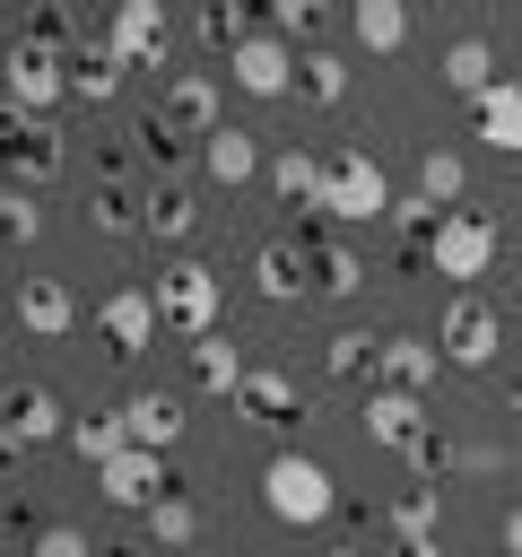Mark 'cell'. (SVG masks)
I'll return each instance as SVG.
<instances>
[{"mask_svg":"<svg viewBox=\"0 0 522 557\" xmlns=\"http://www.w3.org/2000/svg\"><path fill=\"white\" fill-rule=\"evenodd\" d=\"M261 505H270V522H287V531H322V522L339 513V479H331L313 453H270Z\"/></svg>","mask_w":522,"mask_h":557,"instance_id":"1","label":"cell"},{"mask_svg":"<svg viewBox=\"0 0 522 557\" xmlns=\"http://www.w3.org/2000/svg\"><path fill=\"white\" fill-rule=\"evenodd\" d=\"M496 252H505V226H496L487 209H444V218H435V235H426L435 278H452L461 296H470V278H487V270H496Z\"/></svg>","mask_w":522,"mask_h":557,"instance_id":"2","label":"cell"},{"mask_svg":"<svg viewBox=\"0 0 522 557\" xmlns=\"http://www.w3.org/2000/svg\"><path fill=\"white\" fill-rule=\"evenodd\" d=\"M157 313H165L183 339H209V331L226 322V278H217L209 261H165V270H157Z\"/></svg>","mask_w":522,"mask_h":557,"instance_id":"3","label":"cell"},{"mask_svg":"<svg viewBox=\"0 0 522 557\" xmlns=\"http://www.w3.org/2000/svg\"><path fill=\"white\" fill-rule=\"evenodd\" d=\"M365 435H374L383 453H409L418 470H435V461H444V444H435V426H426V400H418V392L374 383V392H365Z\"/></svg>","mask_w":522,"mask_h":557,"instance_id":"4","label":"cell"},{"mask_svg":"<svg viewBox=\"0 0 522 557\" xmlns=\"http://www.w3.org/2000/svg\"><path fill=\"white\" fill-rule=\"evenodd\" d=\"M148 122H157L174 148H183V139H209V131H226V113H217V78H209V70H174Z\"/></svg>","mask_w":522,"mask_h":557,"instance_id":"5","label":"cell"},{"mask_svg":"<svg viewBox=\"0 0 522 557\" xmlns=\"http://www.w3.org/2000/svg\"><path fill=\"white\" fill-rule=\"evenodd\" d=\"M322 218H348V226H365V218H391V183H383V165H374L365 148L331 157V183H322Z\"/></svg>","mask_w":522,"mask_h":557,"instance_id":"6","label":"cell"},{"mask_svg":"<svg viewBox=\"0 0 522 557\" xmlns=\"http://www.w3.org/2000/svg\"><path fill=\"white\" fill-rule=\"evenodd\" d=\"M435 348H444V366H496V348H505V313H496L487 296H452L444 322H435Z\"/></svg>","mask_w":522,"mask_h":557,"instance_id":"7","label":"cell"},{"mask_svg":"<svg viewBox=\"0 0 522 557\" xmlns=\"http://www.w3.org/2000/svg\"><path fill=\"white\" fill-rule=\"evenodd\" d=\"M0 165H9V183H44V174H61V131L44 122V113H17V104H0Z\"/></svg>","mask_w":522,"mask_h":557,"instance_id":"8","label":"cell"},{"mask_svg":"<svg viewBox=\"0 0 522 557\" xmlns=\"http://www.w3.org/2000/svg\"><path fill=\"white\" fill-rule=\"evenodd\" d=\"M70 96V61L44 52V44H9V104L17 113H52Z\"/></svg>","mask_w":522,"mask_h":557,"instance_id":"9","label":"cell"},{"mask_svg":"<svg viewBox=\"0 0 522 557\" xmlns=\"http://www.w3.org/2000/svg\"><path fill=\"white\" fill-rule=\"evenodd\" d=\"M157 287H113L104 305H96V331L113 339V357H148L157 348Z\"/></svg>","mask_w":522,"mask_h":557,"instance_id":"10","label":"cell"},{"mask_svg":"<svg viewBox=\"0 0 522 557\" xmlns=\"http://www.w3.org/2000/svg\"><path fill=\"white\" fill-rule=\"evenodd\" d=\"M96 487H104L113 505H130V513H148L157 496H174V479H165V453H148V444H122V453L96 470Z\"/></svg>","mask_w":522,"mask_h":557,"instance_id":"11","label":"cell"},{"mask_svg":"<svg viewBox=\"0 0 522 557\" xmlns=\"http://www.w3.org/2000/svg\"><path fill=\"white\" fill-rule=\"evenodd\" d=\"M165 35H174V26H165V0H122V9L104 17V44H113L130 70H157V61H165Z\"/></svg>","mask_w":522,"mask_h":557,"instance_id":"12","label":"cell"},{"mask_svg":"<svg viewBox=\"0 0 522 557\" xmlns=\"http://www.w3.org/2000/svg\"><path fill=\"white\" fill-rule=\"evenodd\" d=\"M226 78H235L244 96H287V87H296V44H278V35H244V44L226 52Z\"/></svg>","mask_w":522,"mask_h":557,"instance_id":"13","label":"cell"},{"mask_svg":"<svg viewBox=\"0 0 522 557\" xmlns=\"http://www.w3.org/2000/svg\"><path fill=\"white\" fill-rule=\"evenodd\" d=\"M374 366H383V383H391V392H418V400H426V392H435V374H444V348H435V339H418V331H400V339H383V357H374Z\"/></svg>","mask_w":522,"mask_h":557,"instance_id":"14","label":"cell"},{"mask_svg":"<svg viewBox=\"0 0 522 557\" xmlns=\"http://www.w3.org/2000/svg\"><path fill=\"white\" fill-rule=\"evenodd\" d=\"M235 409H244L252 426H296V418H304V392H296L278 366H252L244 392H235Z\"/></svg>","mask_w":522,"mask_h":557,"instance_id":"15","label":"cell"},{"mask_svg":"<svg viewBox=\"0 0 522 557\" xmlns=\"http://www.w3.org/2000/svg\"><path fill=\"white\" fill-rule=\"evenodd\" d=\"M200 174L235 191V183H252V174H270V165H261V139L226 122V131H209V139H200Z\"/></svg>","mask_w":522,"mask_h":557,"instance_id":"16","label":"cell"},{"mask_svg":"<svg viewBox=\"0 0 522 557\" xmlns=\"http://www.w3.org/2000/svg\"><path fill=\"white\" fill-rule=\"evenodd\" d=\"M17 322L35 339H61V331H78V296L61 278H17Z\"/></svg>","mask_w":522,"mask_h":557,"instance_id":"17","label":"cell"},{"mask_svg":"<svg viewBox=\"0 0 522 557\" xmlns=\"http://www.w3.org/2000/svg\"><path fill=\"white\" fill-rule=\"evenodd\" d=\"M322 183H331V157H313V148L270 157V191H278L287 209H313V218H322Z\"/></svg>","mask_w":522,"mask_h":557,"instance_id":"18","label":"cell"},{"mask_svg":"<svg viewBox=\"0 0 522 557\" xmlns=\"http://www.w3.org/2000/svg\"><path fill=\"white\" fill-rule=\"evenodd\" d=\"M244 374H252V366H244V348H235L226 331L191 339V383H200L209 400H235V392H244Z\"/></svg>","mask_w":522,"mask_h":557,"instance_id":"19","label":"cell"},{"mask_svg":"<svg viewBox=\"0 0 522 557\" xmlns=\"http://www.w3.org/2000/svg\"><path fill=\"white\" fill-rule=\"evenodd\" d=\"M0 426H17L26 444H44V435H70V418H61V400H52L44 383H9V392H0Z\"/></svg>","mask_w":522,"mask_h":557,"instance_id":"20","label":"cell"},{"mask_svg":"<svg viewBox=\"0 0 522 557\" xmlns=\"http://www.w3.org/2000/svg\"><path fill=\"white\" fill-rule=\"evenodd\" d=\"M496 78H505V70H496V44H487V35H461V44H444V87H452V96H470V104H478Z\"/></svg>","mask_w":522,"mask_h":557,"instance_id":"21","label":"cell"},{"mask_svg":"<svg viewBox=\"0 0 522 557\" xmlns=\"http://www.w3.org/2000/svg\"><path fill=\"white\" fill-rule=\"evenodd\" d=\"M122 426H130V444L165 453V444L183 435V400H174V392H130V400H122Z\"/></svg>","mask_w":522,"mask_h":557,"instance_id":"22","label":"cell"},{"mask_svg":"<svg viewBox=\"0 0 522 557\" xmlns=\"http://www.w3.org/2000/svg\"><path fill=\"white\" fill-rule=\"evenodd\" d=\"M122 70H130V61H122V52L104 44V35H87V44L70 52V96H87V104H104V96L122 87Z\"/></svg>","mask_w":522,"mask_h":557,"instance_id":"23","label":"cell"},{"mask_svg":"<svg viewBox=\"0 0 522 557\" xmlns=\"http://www.w3.org/2000/svg\"><path fill=\"white\" fill-rule=\"evenodd\" d=\"M478 139L505 148V157H522V78H496L478 96Z\"/></svg>","mask_w":522,"mask_h":557,"instance_id":"24","label":"cell"},{"mask_svg":"<svg viewBox=\"0 0 522 557\" xmlns=\"http://www.w3.org/2000/svg\"><path fill=\"white\" fill-rule=\"evenodd\" d=\"M252 287H261L270 305H296V296H304V252H296V244H261V252H252Z\"/></svg>","mask_w":522,"mask_h":557,"instance_id":"25","label":"cell"},{"mask_svg":"<svg viewBox=\"0 0 522 557\" xmlns=\"http://www.w3.org/2000/svg\"><path fill=\"white\" fill-rule=\"evenodd\" d=\"M348 26H357L365 52H400V44H409V9H400V0H357Z\"/></svg>","mask_w":522,"mask_h":557,"instance_id":"26","label":"cell"},{"mask_svg":"<svg viewBox=\"0 0 522 557\" xmlns=\"http://www.w3.org/2000/svg\"><path fill=\"white\" fill-rule=\"evenodd\" d=\"M191 218H200V209H191V191H183V183H157V191L139 200V226H148L157 244H183V235H191Z\"/></svg>","mask_w":522,"mask_h":557,"instance_id":"27","label":"cell"},{"mask_svg":"<svg viewBox=\"0 0 522 557\" xmlns=\"http://www.w3.org/2000/svg\"><path fill=\"white\" fill-rule=\"evenodd\" d=\"M296 87H304L313 104H339V96H348V61L322 52V44H304V52H296Z\"/></svg>","mask_w":522,"mask_h":557,"instance_id":"28","label":"cell"},{"mask_svg":"<svg viewBox=\"0 0 522 557\" xmlns=\"http://www.w3.org/2000/svg\"><path fill=\"white\" fill-rule=\"evenodd\" d=\"M122 444H130V426H122V409H113V418H70V453H78L87 470H104V461H113Z\"/></svg>","mask_w":522,"mask_h":557,"instance_id":"29","label":"cell"},{"mask_svg":"<svg viewBox=\"0 0 522 557\" xmlns=\"http://www.w3.org/2000/svg\"><path fill=\"white\" fill-rule=\"evenodd\" d=\"M148 540H157V548H191V540H200V505H191V496H157V505H148Z\"/></svg>","mask_w":522,"mask_h":557,"instance_id":"30","label":"cell"},{"mask_svg":"<svg viewBox=\"0 0 522 557\" xmlns=\"http://www.w3.org/2000/svg\"><path fill=\"white\" fill-rule=\"evenodd\" d=\"M461 183H470V165L452 157V148H426L418 157V200L435 209V200H461Z\"/></svg>","mask_w":522,"mask_h":557,"instance_id":"31","label":"cell"},{"mask_svg":"<svg viewBox=\"0 0 522 557\" xmlns=\"http://www.w3.org/2000/svg\"><path fill=\"white\" fill-rule=\"evenodd\" d=\"M44 235V200L26 183H0V244H35Z\"/></svg>","mask_w":522,"mask_h":557,"instance_id":"32","label":"cell"},{"mask_svg":"<svg viewBox=\"0 0 522 557\" xmlns=\"http://www.w3.org/2000/svg\"><path fill=\"white\" fill-rule=\"evenodd\" d=\"M313 278H322L331 296H357V287H365V261H357L348 244H322V252H313Z\"/></svg>","mask_w":522,"mask_h":557,"instance_id":"33","label":"cell"},{"mask_svg":"<svg viewBox=\"0 0 522 557\" xmlns=\"http://www.w3.org/2000/svg\"><path fill=\"white\" fill-rule=\"evenodd\" d=\"M374 357H383V339H365V331H331V348H322V366H331L339 383H348V374H365Z\"/></svg>","mask_w":522,"mask_h":557,"instance_id":"34","label":"cell"},{"mask_svg":"<svg viewBox=\"0 0 522 557\" xmlns=\"http://www.w3.org/2000/svg\"><path fill=\"white\" fill-rule=\"evenodd\" d=\"M391 531L400 540H435V487H400L391 496Z\"/></svg>","mask_w":522,"mask_h":557,"instance_id":"35","label":"cell"},{"mask_svg":"<svg viewBox=\"0 0 522 557\" xmlns=\"http://www.w3.org/2000/svg\"><path fill=\"white\" fill-rule=\"evenodd\" d=\"M244 35H252V17H244L235 0H209V9H200V44H217V52H235Z\"/></svg>","mask_w":522,"mask_h":557,"instance_id":"36","label":"cell"},{"mask_svg":"<svg viewBox=\"0 0 522 557\" xmlns=\"http://www.w3.org/2000/svg\"><path fill=\"white\" fill-rule=\"evenodd\" d=\"M87 218H96V226H104V235H130V226H139V200H130V191H122V183H104V191H96V200H87Z\"/></svg>","mask_w":522,"mask_h":557,"instance_id":"37","label":"cell"},{"mask_svg":"<svg viewBox=\"0 0 522 557\" xmlns=\"http://www.w3.org/2000/svg\"><path fill=\"white\" fill-rule=\"evenodd\" d=\"M313 26H322V9H313V0H278V9H270V35H278V44H304Z\"/></svg>","mask_w":522,"mask_h":557,"instance_id":"38","label":"cell"},{"mask_svg":"<svg viewBox=\"0 0 522 557\" xmlns=\"http://www.w3.org/2000/svg\"><path fill=\"white\" fill-rule=\"evenodd\" d=\"M26 557H96V548H87V531H70V522H44Z\"/></svg>","mask_w":522,"mask_h":557,"instance_id":"39","label":"cell"},{"mask_svg":"<svg viewBox=\"0 0 522 557\" xmlns=\"http://www.w3.org/2000/svg\"><path fill=\"white\" fill-rule=\"evenodd\" d=\"M505 557H522V505H505Z\"/></svg>","mask_w":522,"mask_h":557,"instance_id":"40","label":"cell"},{"mask_svg":"<svg viewBox=\"0 0 522 557\" xmlns=\"http://www.w3.org/2000/svg\"><path fill=\"white\" fill-rule=\"evenodd\" d=\"M17 453H26V435H17V426H0V470H9Z\"/></svg>","mask_w":522,"mask_h":557,"instance_id":"41","label":"cell"},{"mask_svg":"<svg viewBox=\"0 0 522 557\" xmlns=\"http://www.w3.org/2000/svg\"><path fill=\"white\" fill-rule=\"evenodd\" d=\"M391 557H444V540H400Z\"/></svg>","mask_w":522,"mask_h":557,"instance_id":"42","label":"cell"},{"mask_svg":"<svg viewBox=\"0 0 522 557\" xmlns=\"http://www.w3.org/2000/svg\"><path fill=\"white\" fill-rule=\"evenodd\" d=\"M505 409H513V418H522V366H513V374H505Z\"/></svg>","mask_w":522,"mask_h":557,"instance_id":"43","label":"cell"},{"mask_svg":"<svg viewBox=\"0 0 522 557\" xmlns=\"http://www.w3.org/2000/svg\"><path fill=\"white\" fill-rule=\"evenodd\" d=\"M0 287H9V244H0Z\"/></svg>","mask_w":522,"mask_h":557,"instance_id":"44","label":"cell"},{"mask_svg":"<svg viewBox=\"0 0 522 557\" xmlns=\"http://www.w3.org/2000/svg\"><path fill=\"white\" fill-rule=\"evenodd\" d=\"M331 557H365V548H331Z\"/></svg>","mask_w":522,"mask_h":557,"instance_id":"45","label":"cell"},{"mask_svg":"<svg viewBox=\"0 0 522 557\" xmlns=\"http://www.w3.org/2000/svg\"><path fill=\"white\" fill-rule=\"evenodd\" d=\"M0 531H9V505H0Z\"/></svg>","mask_w":522,"mask_h":557,"instance_id":"46","label":"cell"},{"mask_svg":"<svg viewBox=\"0 0 522 557\" xmlns=\"http://www.w3.org/2000/svg\"><path fill=\"white\" fill-rule=\"evenodd\" d=\"M496 557H505V548H496Z\"/></svg>","mask_w":522,"mask_h":557,"instance_id":"47","label":"cell"}]
</instances>
